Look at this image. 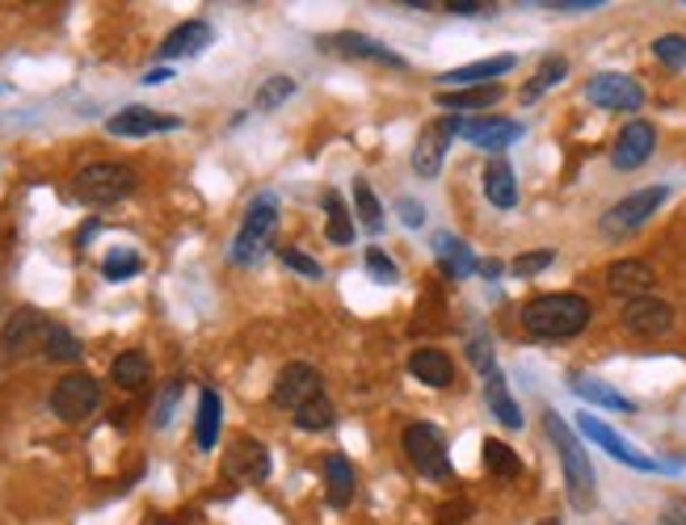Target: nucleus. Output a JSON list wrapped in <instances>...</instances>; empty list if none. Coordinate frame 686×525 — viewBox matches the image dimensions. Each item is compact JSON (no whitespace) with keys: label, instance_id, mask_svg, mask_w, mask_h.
<instances>
[{"label":"nucleus","instance_id":"4be33fe9","mask_svg":"<svg viewBox=\"0 0 686 525\" xmlns=\"http://www.w3.org/2000/svg\"><path fill=\"white\" fill-rule=\"evenodd\" d=\"M219 425H224V399H219L215 387H203V395H198V420H194V446L203 454L215 450Z\"/></svg>","mask_w":686,"mask_h":525},{"label":"nucleus","instance_id":"f8f14e48","mask_svg":"<svg viewBox=\"0 0 686 525\" xmlns=\"http://www.w3.org/2000/svg\"><path fill=\"white\" fill-rule=\"evenodd\" d=\"M653 151H657V127L645 122V118H631L628 127L615 135V143H610V165L619 172H631L640 169Z\"/></svg>","mask_w":686,"mask_h":525},{"label":"nucleus","instance_id":"c9c22d12","mask_svg":"<svg viewBox=\"0 0 686 525\" xmlns=\"http://www.w3.org/2000/svg\"><path fill=\"white\" fill-rule=\"evenodd\" d=\"M295 93V80L291 76H266V85L257 89V97H253V110L257 113H270V110H278L286 97Z\"/></svg>","mask_w":686,"mask_h":525},{"label":"nucleus","instance_id":"393cba45","mask_svg":"<svg viewBox=\"0 0 686 525\" xmlns=\"http://www.w3.org/2000/svg\"><path fill=\"white\" fill-rule=\"evenodd\" d=\"M409 375L418 378V383H425V387L442 392L455 378V361L442 354V349H418V354L409 357Z\"/></svg>","mask_w":686,"mask_h":525},{"label":"nucleus","instance_id":"bb28decb","mask_svg":"<svg viewBox=\"0 0 686 525\" xmlns=\"http://www.w3.org/2000/svg\"><path fill=\"white\" fill-rule=\"evenodd\" d=\"M484 404H489V413H493L506 429H522V413H518L514 395L506 387V375H501V370H489V375H484Z\"/></svg>","mask_w":686,"mask_h":525},{"label":"nucleus","instance_id":"5701e85b","mask_svg":"<svg viewBox=\"0 0 686 525\" xmlns=\"http://www.w3.org/2000/svg\"><path fill=\"white\" fill-rule=\"evenodd\" d=\"M434 257H439L442 274H447L451 281L472 278V274L480 269V261L472 257V248L463 245V240H455L451 231H439V236H434Z\"/></svg>","mask_w":686,"mask_h":525},{"label":"nucleus","instance_id":"9d476101","mask_svg":"<svg viewBox=\"0 0 686 525\" xmlns=\"http://www.w3.org/2000/svg\"><path fill=\"white\" fill-rule=\"evenodd\" d=\"M459 127H463V118L451 113V118L430 122V127L418 135V148H413V172H418V177H425V181L439 177L442 160H447V148H451V139L459 135Z\"/></svg>","mask_w":686,"mask_h":525},{"label":"nucleus","instance_id":"49530a36","mask_svg":"<svg viewBox=\"0 0 686 525\" xmlns=\"http://www.w3.org/2000/svg\"><path fill=\"white\" fill-rule=\"evenodd\" d=\"M396 210H401V224L404 227H421V224H425V215H421V207L413 202V198H401V207H396Z\"/></svg>","mask_w":686,"mask_h":525},{"label":"nucleus","instance_id":"79ce46f5","mask_svg":"<svg viewBox=\"0 0 686 525\" xmlns=\"http://www.w3.org/2000/svg\"><path fill=\"white\" fill-rule=\"evenodd\" d=\"M556 261V252L552 248H539V252H522V257H514V278H535V274H543L548 265Z\"/></svg>","mask_w":686,"mask_h":525},{"label":"nucleus","instance_id":"c85d7f7f","mask_svg":"<svg viewBox=\"0 0 686 525\" xmlns=\"http://www.w3.org/2000/svg\"><path fill=\"white\" fill-rule=\"evenodd\" d=\"M110 378H115L122 392H139L153 378V361H148V354H139V349H127V354H118L110 361Z\"/></svg>","mask_w":686,"mask_h":525},{"label":"nucleus","instance_id":"6e6552de","mask_svg":"<svg viewBox=\"0 0 686 525\" xmlns=\"http://www.w3.org/2000/svg\"><path fill=\"white\" fill-rule=\"evenodd\" d=\"M97 404H101V387H97L94 375H63L56 383V392H51V413L59 420H68V425H80V420H89L97 413Z\"/></svg>","mask_w":686,"mask_h":525},{"label":"nucleus","instance_id":"e433bc0d","mask_svg":"<svg viewBox=\"0 0 686 525\" xmlns=\"http://www.w3.org/2000/svg\"><path fill=\"white\" fill-rule=\"evenodd\" d=\"M144 269V257L139 252H131V248H115L106 261H101V274H106V281H127L135 278Z\"/></svg>","mask_w":686,"mask_h":525},{"label":"nucleus","instance_id":"423d86ee","mask_svg":"<svg viewBox=\"0 0 686 525\" xmlns=\"http://www.w3.org/2000/svg\"><path fill=\"white\" fill-rule=\"evenodd\" d=\"M274 227H278V202L274 194H262L253 207L245 210V224L236 231V245H232V261L236 265H253L274 240Z\"/></svg>","mask_w":686,"mask_h":525},{"label":"nucleus","instance_id":"9b49d317","mask_svg":"<svg viewBox=\"0 0 686 525\" xmlns=\"http://www.w3.org/2000/svg\"><path fill=\"white\" fill-rule=\"evenodd\" d=\"M586 97H590L598 110H640L645 106V89H640V80H631L628 72H598L590 76V85H586Z\"/></svg>","mask_w":686,"mask_h":525},{"label":"nucleus","instance_id":"3c124183","mask_svg":"<svg viewBox=\"0 0 686 525\" xmlns=\"http://www.w3.org/2000/svg\"><path fill=\"white\" fill-rule=\"evenodd\" d=\"M480 274H484V278L493 281L497 274H501V261H480Z\"/></svg>","mask_w":686,"mask_h":525},{"label":"nucleus","instance_id":"37998d69","mask_svg":"<svg viewBox=\"0 0 686 525\" xmlns=\"http://www.w3.org/2000/svg\"><path fill=\"white\" fill-rule=\"evenodd\" d=\"M278 257H283V265L286 269H295V274H304V278H321L324 269L316 261H312V257H307V252H300V248H283V252H278Z\"/></svg>","mask_w":686,"mask_h":525},{"label":"nucleus","instance_id":"473e14b6","mask_svg":"<svg viewBox=\"0 0 686 525\" xmlns=\"http://www.w3.org/2000/svg\"><path fill=\"white\" fill-rule=\"evenodd\" d=\"M354 210H359V224H363L371 236H380L383 207H380V198H375V189H371L366 177H354Z\"/></svg>","mask_w":686,"mask_h":525},{"label":"nucleus","instance_id":"2f4dec72","mask_svg":"<svg viewBox=\"0 0 686 525\" xmlns=\"http://www.w3.org/2000/svg\"><path fill=\"white\" fill-rule=\"evenodd\" d=\"M565 76H569V59H565V56H548L543 63H539V72H535L531 85H522V101H539V97L548 93V89H556Z\"/></svg>","mask_w":686,"mask_h":525},{"label":"nucleus","instance_id":"39448f33","mask_svg":"<svg viewBox=\"0 0 686 525\" xmlns=\"http://www.w3.org/2000/svg\"><path fill=\"white\" fill-rule=\"evenodd\" d=\"M404 446V458L413 463L418 475L425 479H451V454H447V437H442L434 425H425V420H413L401 437Z\"/></svg>","mask_w":686,"mask_h":525},{"label":"nucleus","instance_id":"6ab92c4d","mask_svg":"<svg viewBox=\"0 0 686 525\" xmlns=\"http://www.w3.org/2000/svg\"><path fill=\"white\" fill-rule=\"evenodd\" d=\"M624 328L631 337H666L674 328V307L661 299H631L624 303Z\"/></svg>","mask_w":686,"mask_h":525},{"label":"nucleus","instance_id":"a19ab883","mask_svg":"<svg viewBox=\"0 0 686 525\" xmlns=\"http://www.w3.org/2000/svg\"><path fill=\"white\" fill-rule=\"evenodd\" d=\"M653 56L661 59L666 68H686V38L683 34H661L653 42Z\"/></svg>","mask_w":686,"mask_h":525},{"label":"nucleus","instance_id":"ea45409f","mask_svg":"<svg viewBox=\"0 0 686 525\" xmlns=\"http://www.w3.org/2000/svg\"><path fill=\"white\" fill-rule=\"evenodd\" d=\"M366 274L380 281V286H396V281H401V269H396V261H392L383 248H371V252H366Z\"/></svg>","mask_w":686,"mask_h":525},{"label":"nucleus","instance_id":"a18cd8bd","mask_svg":"<svg viewBox=\"0 0 686 525\" xmlns=\"http://www.w3.org/2000/svg\"><path fill=\"white\" fill-rule=\"evenodd\" d=\"M543 9H560V13H590V9H602V0H552Z\"/></svg>","mask_w":686,"mask_h":525},{"label":"nucleus","instance_id":"aec40b11","mask_svg":"<svg viewBox=\"0 0 686 525\" xmlns=\"http://www.w3.org/2000/svg\"><path fill=\"white\" fill-rule=\"evenodd\" d=\"M514 56H493V59H477V63H463L451 72L439 76L442 93H455V89H480V85H493V76H506L514 68Z\"/></svg>","mask_w":686,"mask_h":525},{"label":"nucleus","instance_id":"2eb2a0df","mask_svg":"<svg viewBox=\"0 0 686 525\" xmlns=\"http://www.w3.org/2000/svg\"><path fill=\"white\" fill-rule=\"evenodd\" d=\"M224 475L236 484H266L270 479V450L253 437H241L236 446L224 454Z\"/></svg>","mask_w":686,"mask_h":525},{"label":"nucleus","instance_id":"8fccbe9b","mask_svg":"<svg viewBox=\"0 0 686 525\" xmlns=\"http://www.w3.org/2000/svg\"><path fill=\"white\" fill-rule=\"evenodd\" d=\"M169 68H148V72H144V85H165V80H169Z\"/></svg>","mask_w":686,"mask_h":525},{"label":"nucleus","instance_id":"f3484780","mask_svg":"<svg viewBox=\"0 0 686 525\" xmlns=\"http://www.w3.org/2000/svg\"><path fill=\"white\" fill-rule=\"evenodd\" d=\"M316 47H321V51H333V56H345V59H371V63L396 68V72L409 68L392 47H383V42H375V38H366V34H329V38H321Z\"/></svg>","mask_w":686,"mask_h":525},{"label":"nucleus","instance_id":"4468645a","mask_svg":"<svg viewBox=\"0 0 686 525\" xmlns=\"http://www.w3.org/2000/svg\"><path fill=\"white\" fill-rule=\"evenodd\" d=\"M577 429L586 433L590 442H598V446H602V450H607L615 463H624V467H631V470H657V458H648V454H640L636 446H628L619 433L610 429V425H602V420H598L594 413L577 416Z\"/></svg>","mask_w":686,"mask_h":525},{"label":"nucleus","instance_id":"412c9836","mask_svg":"<svg viewBox=\"0 0 686 525\" xmlns=\"http://www.w3.org/2000/svg\"><path fill=\"white\" fill-rule=\"evenodd\" d=\"M569 392L577 395V399L594 404V408H607V413H636V404H631L628 395L615 392V387H610V383H602V378L572 375L569 378Z\"/></svg>","mask_w":686,"mask_h":525},{"label":"nucleus","instance_id":"de8ad7c7","mask_svg":"<svg viewBox=\"0 0 686 525\" xmlns=\"http://www.w3.org/2000/svg\"><path fill=\"white\" fill-rule=\"evenodd\" d=\"M447 13H455V18H477V13H484V4H480V0H451Z\"/></svg>","mask_w":686,"mask_h":525},{"label":"nucleus","instance_id":"a211bd4d","mask_svg":"<svg viewBox=\"0 0 686 525\" xmlns=\"http://www.w3.org/2000/svg\"><path fill=\"white\" fill-rule=\"evenodd\" d=\"M653 281H657V274H653V265L640 261V257H624V261H615L607 269V290L615 295V299H648V290H653Z\"/></svg>","mask_w":686,"mask_h":525},{"label":"nucleus","instance_id":"f704fd0d","mask_svg":"<svg viewBox=\"0 0 686 525\" xmlns=\"http://www.w3.org/2000/svg\"><path fill=\"white\" fill-rule=\"evenodd\" d=\"M484 467L493 470V479H518V475H522V458H518L506 442L489 437V442H484Z\"/></svg>","mask_w":686,"mask_h":525},{"label":"nucleus","instance_id":"7c9ffc66","mask_svg":"<svg viewBox=\"0 0 686 525\" xmlns=\"http://www.w3.org/2000/svg\"><path fill=\"white\" fill-rule=\"evenodd\" d=\"M501 101V85H480V89H455V93H439L442 110H489Z\"/></svg>","mask_w":686,"mask_h":525},{"label":"nucleus","instance_id":"4c0bfd02","mask_svg":"<svg viewBox=\"0 0 686 525\" xmlns=\"http://www.w3.org/2000/svg\"><path fill=\"white\" fill-rule=\"evenodd\" d=\"M182 392H186V378H169V383H165V392L156 395V404H153V425L156 429H165V425L173 420Z\"/></svg>","mask_w":686,"mask_h":525},{"label":"nucleus","instance_id":"f257e3e1","mask_svg":"<svg viewBox=\"0 0 686 525\" xmlns=\"http://www.w3.org/2000/svg\"><path fill=\"white\" fill-rule=\"evenodd\" d=\"M590 316V299H581L572 290H556V295H539L522 307V328L539 340H569L577 333H586Z\"/></svg>","mask_w":686,"mask_h":525},{"label":"nucleus","instance_id":"c03bdc74","mask_svg":"<svg viewBox=\"0 0 686 525\" xmlns=\"http://www.w3.org/2000/svg\"><path fill=\"white\" fill-rule=\"evenodd\" d=\"M468 357H472V366H477L480 375H489V370H497L493 366V345L484 337H477L472 345H468Z\"/></svg>","mask_w":686,"mask_h":525},{"label":"nucleus","instance_id":"0eeeda50","mask_svg":"<svg viewBox=\"0 0 686 525\" xmlns=\"http://www.w3.org/2000/svg\"><path fill=\"white\" fill-rule=\"evenodd\" d=\"M51 319L35 311V307H21L13 316L4 319V333H0V345L9 357H35L47 354V340H51Z\"/></svg>","mask_w":686,"mask_h":525},{"label":"nucleus","instance_id":"cd10ccee","mask_svg":"<svg viewBox=\"0 0 686 525\" xmlns=\"http://www.w3.org/2000/svg\"><path fill=\"white\" fill-rule=\"evenodd\" d=\"M484 198H489L497 210L518 207V181H514L510 160H489V169H484Z\"/></svg>","mask_w":686,"mask_h":525},{"label":"nucleus","instance_id":"b1692460","mask_svg":"<svg viewBox=\"0 0 686 525\" xmlns=\"http://www.w3.org/2000/svg\"><path fill=\"white\" fill-rule=\"evenodd\" d=\"M210 38H215V30H210L207 21H186V26H177V30L160 42V59L203 56V51L210 47Z\"/></svg>","mask_w":686,"mask_h":525},{"label":"nucleus","instance_id":"a878e982","mask_svg":"<svg viewBox=\"0 0 686 525\" xmlns=\"http://www.w3.org/2000/svg\"><path fill=\"white\" fill-rule=\"evenodd\" d=\"M354 467H350V458L345 454H329L324 458V501L333 508H345L354 501Z\"/></svg>","mask_w":686,"mask_h":525},{"label":"nucleus","instance_id":"f03ea898","mask_svg":"<svg viewBox=\"0 0 686 525\" xmlns=\"http://www.w3.org/2000/svg\"><path fill=\"white\" fill-rule=\"evenodd\" d=\"M543 433H548V442L556 446L560 454V467H565V492H569V505L577 513H590L594 501H598V484H594V467H590V454L586 446L572 437V429L560 420V413H543Z\"/></svg>","mask_w":686,"mask_h":525},{"label":"nucleus","instance_id":"09e8293b","mask_svg":"<svg viewBox=\"0 0 686 525\" xmlns=\"http://www.w3.org/2000/svg\"><path fill=\"white\" fill-rule=\"evenodd\" d=\"M661 525H686V501H669L661 513Z\"/></svg>","mask_w":686,"mask_h":525},{"label":"nucleus","instance_id":"7ed1b4c3","mask_svg":"<svg viewBox=\"0 0 686 525\" xmlns=\"http://www.w3.org/2000/svg\"><path fill=\"white\" fill-rule=\"evenodd\" d=\"M127 194H135V169L115 165V160H97L77 172V198L85 207H115Z\"/></svg>","mask_w":686,"mask_h":525},{"label":"nucleus","instance_id":"58836bf2","mask_svg":"<svg viewBox=\"0 0 686 525\" xmlns=\"http://www.w3.org/2000/svg\"><path fill=\"white\" fill-rule=\"evenodd\" d=\"M80 354H85V345H80L63 324H56V328H51V340H47V357H51V361H80Z\"/></svg>","mask_w":686,"mask_h":525},{"label":"nucleus","instance_id":"dca6fc26","mask_svg":"<svg viewBox=\"0 0 686 525\" xmlns=\"http://www.w3.org/2000/svg\"><path fill=\"white\" fill-rule=\"evenodd\" d=\"M106 131L118 135V139H144V135L182 131V118L156 113V110H148V106H127V110H118L115 118H106Z\"/></svg>","mask_w":686,"mask_h":525},{"label":"nucleus","instance_id":"1a4fd4ad","mask_svg":"<svg viewBox=\"0 0 686 525\" xmlns=\"http://www.w3.org/2000/svg\"><path fill=\"white\" fill-rule=\"evenodd\" d=\"M316 395H324L321 370H316L312 361H291V366H283L278 378H274V392H270V399H274L278 408H286V413H300V408L312 404Z\"/></svg>","mask_w":686,"mask_h":525},{"label":"nucleus","instance_id":"c756f323","mask_svg":"<svg viewBox=\"0 0 686 525\" xmlns=\"http://www.w3.org/2000/svg\"><path fill=\"white\" fill-rule=\"evenodd\" d=\"M324 219H329V245L345 248L350 240H354V219H350V210H345L337 189L324 194Z\"/></svg>","mask_w":686,"mask_h":525},{"label":"nucleus","instance_id":"20e7f679","mask_svg":"<svg viewBox=\"0 0 686 525\" xmlns=\"http://www.w3.org/2000/svg\"><path fill=\"white\" fill-rule=\"evenodd\" d=\"M669 189L666 186H645L636 189V194H628V198H619L615 207L598 219V227H602V236H610V240H624V236H631L636 227H645L657 210L666 207Z\"/></svg>","mask_w":686,"mask_h":525},{"label":"nucleus","instance_id":"ddd939ff","mask_svg":"<svg viewBox=\"0 0 686 525\" xmlns=\"http://www.w3.org/2000/svg\"><path fill=\"white\" fill-rule=\"evenodd\" d=\"M522 122L518 118H497V113H480V118H463L459 135L480 151H506L510 143L522 139Z\"/></svg>","mask_w":686,"mask_h":525},{"label":"nucleus","instance_id":"72a5a7b5","mask_svg":"<svg viewBox=\"0 0 686 525\" xmlns=\"http://www.w3.org/2000/svg\"><path fill=\"white\" fill-rule=\"evenodd\" d=\"M295 416V425L304 433H324V429H333L337 425V408H333V399L329 395H316L312 404H304L300 413H291Z\"/></svg>","mask_w":686,"mask_h":525}]
</instances>
